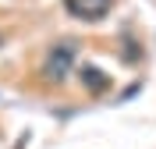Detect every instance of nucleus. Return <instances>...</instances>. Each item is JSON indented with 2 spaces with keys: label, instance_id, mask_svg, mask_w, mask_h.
<instances>
[{
  "label": "nucleus",
  "instance_id": "f257e3e1",
  "mask_svg": "<svg viewBox=\"0 0 156 149\" xmlns=\"http://www.w3.org/2000/svg\"><path fill=\"white\" fill-rule=\"evenodd\" d=\"M75 68V43H57L50 46L46 60H43V78L46 82H64Z\"/></svg>",
  "mask_w": 156,
  "mask_h": 149
},
{
  "label": "nucleus",
  "instance_id": "f03ea898",
  "mask_svg": "<svg viewBox=\"0 0 156 149\" xmlns=\"http://www.w3.org/2000/svg\"><path fill=\"white\" fill-rule=\"evenodd\" d=\"M110 7H114V0H64V11L78 21H99L107 18Z\"/></svg>",
  "mask_w": 156,
  "mask_h": 149
},
{
  "label": "nucleus",
  "instance_id": "7ed1b4c3",
  "mask_svg": "<svg viewBox=\"0 0 156 149\" xmlns=\"http://www.w3.org/2000/svg\"><path fill=\"white\" fill-rule=\"evenodd\" d=\"M78 82H82L89 92H103V89H110V75H103L99 68H89V64L78 71Z\"/></svg>",
  "mask_w": 156,
  "mask_h": 149
},
{
  "label": "nucleus",
  "instance_id": "20e7f679",
  "mask_svg": "<svg viewBox=\"0 0 156 149\" xmlns=\"http://www.w3.org/2000/svg\"><path fill=\"white\" fill-rule=\"evenodd\" d=\"M0 39H4V36H0Z\"/></svg>",
  "mask_w": 156,
  "mask_h": 149
}]
</instances>
